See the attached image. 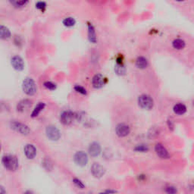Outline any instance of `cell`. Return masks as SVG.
Instances as JSON below:
<instances>
[{
  "label": "cell",
  "instance_id": "1f68e13d",
  "mask_svg": "<svg viewBox=\"0 0 194 194\" xmlns=\"http://www.w3.org/2000/svg\"><path fill=\"white\" fill-rule=\"evenodd\" d=\"M115 193H116L115 190H105L104 192H103V193H100V194H115Z\"/></svg>",
  "mask_w": 194,
  "mask_h": 194
},
{
  "label": "cell",
  "instance_id": "7402d4cb",
  "mask_svg": "<svg viewBox=\"0 0 194 194\" xmlns=\"http://www.w3.org/2000/svg\"><path fill=\"white\" fill-rule=\"evenodd\" d=\"M126 68L125 64L123 63H117L116 65L115 66V72L118 75L123 76L126 74Z\"/></svg>",
  "mask_w": 194,
  "mask_h": 194
},
{
  "label": "cell",
  "instance_id": "3957f363",
  "mask_svg": "<svg viewBox=\"0 0 194 194\" xmlns=\"http://www.w3.org/2000/svg\"><path fill=\"white\" fill-rule=\"evenodd\" d=\"M138 105L143 109L150 110L154 105V101L149 95L142 94L138 97Z\"/></svg>",
  "mask_w": 194,
  "mask_h": 194
},
{
  "label": "cell",
  "instance_id": "9a60e30c",
  "mask_svg": "<svg viewBox=\"0 0 194 194\" xmlns=\"http://www.w3.org/2000/svg\"><path fill=\"white\" fill-rule=\"evenodd\" d=\"M24 154L28 159H34L37 155V149L33 144H27L24 146Z\"/></svg>",
  "mask_w": 194,
  "mask_h": 194
},
{
  "label": "cell",
  "instance_id": "5b68a950",
  "mask_svg": "<svg viewBox=\"0 0 194 194\" xmlns=\"http://www.w3.org/2000/svg\"><path fill=\"white\" fill-rule=\"evenodd\" d=\"M46 134L47 137L52 141L59 140L61 137V133L59 129L52 125H49L46 127Z\"/></svg>",
  "mask_w": 194,
  "mask_h": 194
},
{
  "label": "cell",
  "instance_id": "5bb4252c",
  "mask_svg": "<svg viewBox=\"0 0 194 194\" xmlns=\"http://www.w3.org/2000/svg\"><path fill=\"white\" fill-rule=\"evenodd\" d=\"M87 36L89 41L92 42V43H96L97 42L96 29H95L93 24L90 23V22L87 23Z\"/></svg>",
  "mask_w": 194,
  "mask_h": 194
},
{
  "label": "cell",
  "instance_id": "ac0fdd59",
  "mask_svg": "<svg viewBox=\"0 0 194 194\" xmlns=\"http://www.w3.org/2000/svg\"><path fill=\"white\" fill-rule=\"evenodd\" d=\"M173 111L176 115H182L186 113L187 112V106L183 103H178L174 105Z\"/></svg>",
  "mask_w": 194,
  "mask_h": 194
},
{
  "label": "cell",
  "instance_id": "f1b7e54d",
  "mask_svg": "<svg viewBox=\"0 0 194 194\" xmlns=\"http://www.w3.org/2000/svg\"><path fill=\"white\" fill-rule=\"evenodd\" d=\"M46 6H47L46 2H42V1L41 2H37L36 3V8L41 11H45Z\"/></svg>",
  "mask_w": 194,
  "mask_h": 194
},
{
  "label": "cell",
  "instance_id": "44dd1931",
  "mask_svg": "<svg viewBox=\"0 0 194 194\" xmlns=\"http://www.w3.org/2000/svg\"><path fill=\"white\" fill-rule=\"evenodd\" d=\"M45 107H46V103H39L38 104L36 105L34 109H33V112H32V113H31L32 118H36V117L38 116V115H40V112L44 109Z\"/></svg>",
  "mask_w": 194,
  "mask_h": 194
},
{
  "label": "cell",
  "instance_id": "ffe728a7",
  "mask_svg": "<svg viewBox=\"0 0 194 194\" xmlns=\"http://www.w3.org/2000/svg\"><path fill=\"white\" fill-rule=\"evenodd\" d=\"M11 32H10L9 29L6 27L0 26V39L2 40H7V39L11 37Z\"/></svg>",
  "mask_w": 194,
  "mask_h": 194
},
{
  "label": "cell",
  "instance_id": "6da1fadb",
  "mask_svg": "<svg viewBox=\"0 0 194 194\" xmlns=\"http://www.w3.org/2000/svg\"><path fill=\"white\" fill-rule=\"evenodd\" d=\"M2 165H4L6 169L8 171H16L18 168L19 164H18V160L16 156L12 155H6L2 157Z\"/></svg>",
  "mask_w": 194,
  "mask_h": 194
},
{
  "label": "cell",
  "instance_id": "8992f818",
  "mask_svg": "<svg viewBox=\"0 0 194 194\" xmlns=\"http://www.w3.org/2000/svg\"><path fill=\"white\" fill-rule=\"evenodd\" d=\"M74 162L78 166L83 167L86 165L88 162V156L86 152L83 151H78L75 153L74 157Z\"/></svg>",
  "mask_w": 194,
  "mask_h": 194
},
{
  "label": "cell",
  "instance_id": "e0dca14e",
  "mask_svg": "<svg viewBox=\"0 0 194 194\" xmlns=\"http://www.w3.org/2000/svg\"><path fill=\"white\" fill-rule=\"evenodd\" d=\"M136 67L137 68L139 69H145L148 67V64H149V62H148V60L146 59L143 56H139L137 59H136Z\"/></svg>",
  "mask_w": 194,
  "mask_h": 194
},
{
  "label": "cell",
  "instance_id": "8fae6325",
  "mask_svg": "<svg viewBox=\"0 0 194 194\" xmlns=\"http://www.w3.org/2000/svg\"><path fill=\"white\" fill-rule=\"evenodd\" d=\"M11 64L12 65L13 68L16 71H22L24 68V62L23 59L19 55H15L11 58Z\"/></svg>",
  "mask_w": 194,
  "mask_h": 194
},
{
  "label": "cell",
  "instance_id": "d4e9b609",
  "mask_svg": "<svg viewBox=\"0 0 194 194\" xmlns=\"http://www.w3.org/2000/svg\"><path fill=\"white\" fill-rule=\"evenodd\" d=\"M42 165H43L44 168L47 170V171H51L53 168V164H52V161H51L49 159H45L42 161Z\"/></svg>",
  "mask_w": 194,
  "mask_h": 194
},
{
  "label": "cell",
  "instance_id": "d6a6232c",
  "mask_svg": "<svg viewBox=\"0 0 194 194\" xmlns=\"http://www.w3.org/2000/svg\"><path fill=\"white\" fill-rule=\"evenodd\" d=\"M168 127H169V129H171V130H173L174 129V123H173V121L171 120H168Z\"/></svg>",
  "mask_w": 194,
  "mask_h": 194
},
{
  "label": "cell",
  "instance_id": "836d02e7",
  "mask_svg": "<svg viewBox=\"0 0 194 194\" xmlns=\"http://www.w3.org/2000/svg\"><path fill=\"white\" fill-rule=\"evenodd\" d=\"M0 194H6V189H5L4 187L1 186V185H0Z\"/></svg>",
  "mask_w": 194,
  "mask_h": 194
},
{
  "label": "cell",
  "instance_id": "9c48e42d",
  "mask_svg": "<svg viewBox=\"0 0 194 194\" xmlns=\"http://www.w3.org/2000/svg\"><path fill=\"white\" fill-rule=\"evenodd\" d=\"M106 80L105 77L102 74H96L93 76V80H92V84L93 86L96 89H100L105 86Z\"/></svg>",
  "mask_w": 194,
  "mask_h": 194
},
{
  "label": "cell",
  "instance_id": "7a4b0ae2",
  "mask_svg": "<svg viewBox=\"0 0 194 194\" xmlns=\"http://www.w3.org/2000/svg\"><path fill=\"white\" fill-rule=\"evenodd\" d=\"M22 90L28 96H33L37 93V85L33 78L26 77L22 83Z\"/></svg>",
  "mask_w": 194,
  "mask_h": 194
},
{
  "label": "cell",
  "instance_id": "4316f807",
  "mask_svg": "<svg viewBox=\"0 0 194 194\" xmlns=\"http://www.w3.org/2000/svg\"><path fill=\"white\" fill-rule=\"evenodd\" d=\"M43 86L49 90H55L56 87H57L55 83L52 82V81H46L43 83Z\"/></svg>",
  "mask_w": 194,
  "mask_h": 194
},
{
  "label": "cell",
  "instance_id": "277c9868",
  "mask_svg": "<svg viewBox=\"0 0 194 194\" xmlns=\"http://www.w3.org/2000/svg\"><path fill=\"white\" fill-rule=\"evenodd\" d=\"M11 127L16 132L19 133L22 135H28L30 133V130L28 125L18 121H13L11 123Z\"/></svg>",
  "mask_w": 194,
  "mask_h": 194
},
{
  "label": "cell",
  "instance_id": "f546056e",
  "mask_svg": "<svg viewBox=\"0 0 194 194\" xmlns=\"http://www.w3.org/2000/svg\"><path fill=\"white\" fill-rule=\"evenodd\" d=\"M165 193L167 194H177V193H178V190H177V188L175 187L168 186L166 187Z\"/></svg>",
  "mask_w": 194,
  "mask_h": 194
},
{
  "label": "cell",
  "instance_id": "52a82bcc",
  "mask_svg": "<svg viewBox=\"0 0 194 194\" xmlns=\"http://www.w3.org/2000/svg\"><path fill=\"white\" fill-rule=\"evenodd\" d=\"M75 119V113L71 111L63 112L60 116L61 122L64 125H69Z\"/></svg>",
  "mask_w": 194,
  "mask_h": 194
},
{
  "label": "cell",
  "instance_id": "d590c367",
  "mask_svg": "<svg viewBox=\"0 0 194 194\" xmlns=\"http://www.w3.org/2000/svg\"><path fill=\"white\" fill-rule=\"evenodd\" d=\"M0 151H1V144H0Z\"/></svg>",
  "mask_w": 194,
  "mask_h": 194
},
{
  "label": "cell",
  "instance_id": "cb8c5ba5",
  "mask_svg": "<svg viewBox=\"0 0 194 194\" xmlns=\"http://www.w3.org/2000/svg\"><path fill=\"white\" fill-rule=\"evenodd\" d=\"M134 151L139 152H146L149 151V147L146 144H139L134 148Z\"/></svg>",
  "mask_w": 194,
  "mask_h": 194
},
{
  "label": "cell",
  "instance_id": "d6986e66",
  "mask_svg": "<svg viewBox=\"0 0 194 194\" xmlns=\"http://www.w3.org/2000/svg\"><path fill=\"white\" fill-rule=\"evenodd\" d=\"M172 46L174 49H178V50H181V49H184L186 46V42L182 39H175L172 42Z\"/></svg>",
  "mask_w": 194,
  "mask_h": 194
},
{
  "label": "cell",
  "instance_id": "ba28073f",
  "mask_svg": "<svg viewBox=\"0 0 194 194\" xmlns=\"http://www.w3.org/2000/svg\"><path fill=\"white\" fill-rule=\"evenodd\" d=\"M91 173L96 178H101L105 173V168L99 163H93L91 166Z\"/></svg>",
  "mask_w": 194,
  "mask_h": 194
},
{
  "label": "cell",
  "instance_id": "484cf974",
  "mask_svg": "<svg viewBox=\"0 0 194 194\" xmlns=\"http://www.w3.org/2000/svg\"><path fill=\"white\" fill-rule=\"evenodd\" d=\"M11 5L15 6L16 8H21L24 7V6H26L27 4H28V1H12L10 2Z\"/></svg>",
  "mask_w": 194,
  "mask_h": 194
},
{
  "label": "cell",
  "instance_id": "603a6c76",
  "mask_svg": "<svg viewBox=\"0 0 194 194\" xmlns=\"http://www.w3.org/2000/svg\"><path fill=\"white\" fill-rule=\"evenodd\" d=\"M64 26L67 27V28H71L74 27L76 24V21L73 17H67L64 18L62 21Z\"/></svg>",
  "mask_w": 194,
  "mask_h": 194
},
{
  "label": "cell",
  "instance_id": "30bf717a",
  "mask_svg": "<svg viewBox=\"0 0 194 194\" xmlns=\"http://www.w3.org/2000/svg\"><path fill=\"white\" fill-rule=\"evenodd\" d=\"M115 133L119 137H125L128 136L130 133V128L129 125L126 124H119L115 128Z\"/></svg>",
  "mask_w": 194,
  "mask_h": 194
},
{
  "label": "cell",
  "instance_id": "2e32d148",
  "mask_svg": "<svg viewBox=\"0 0 194 194\" xmlns=\"http://www.w3.org/2000/svg\"><path fill=\"white\" fill-rule=\"evenodd\" d=\"M32 105V102L30 101V100L28 99H23L21 100V101H20L19 103H18V105H17V110H18V112H24L25 110H27L28 108H30V106H31Z\"/></svg>",
  "mask_w": 194,
  "mask_h": 194
},
{
  "label": "cell",
  "instance_id": "4fadbf2b",
  "mask_svg": "<svg viewBox=\"0 0 194 194\" xmlns=\"http://www.w3.org/2000/svg\"><path fill=\"white\" fill-rule=\"evenodd\" d=\"M88 152L90 156L93 157L99 156L101 153V146L99 143L93 142L90 144L89 147H88Z\"/></svg>",
  "mask_w": 194,
  "mask_h": 194
},
{
  "label": "cell",
  "instance_id": "e575fe53",
  "mask_svg": "<svg viewBox=\"0 0 194 194\" xmlns=\"http://www.w3.org/2000/svg\"><path fill=\"white\" fill-rule=\"evenodd\" d=\"M24 194H33V193L32 191H30V190H28V191L25 192Z\"/></svg>",
  "mask_w": 194,
  "mask_h": 194
},
{
  "label": "cell",
  "instance_id": "83f0119b",
  "mask_svg": "<svg viewBox=\"0 0 194 194\" xmlns=\"http://www.w3.org/2000/svg\"><path fill=\"white\" fill-rule=\"evenodd\" d=\"M74 89L77 93H81V94H82V95H86V93H87L86 90L85 89L83 86H81V85H76V86H74Z\"/></svg>",
  "mask_w": 194,
  "mask_h": 194
},
{
  "label": "cell",
  "instance_id": "4dcf8cb0",
  "mask_svg": "<svg viewBox=\"0 0 194 194\" xmlns=\"http://www.w3.org/2000/svg\"><path fill=\"white\" fill-rule=\"evenodd\" d=\"M73 182L75 184L76 187H77L78 188L80 189H84L85 188V185L83 184V183L81 181V180H79L78 178H74L73 179Z\"/></svg>",
  "mask_w": 194,
  "mask_h": 194
},
{
  "label": "cell",
  "instance_id": "7c38bea8",
  "mask_svg": "<svg viewBox=\"0 0 194 194\" xmlns=\"http://www.w3.org/2000/svg\"><path fill=\"white\" fill-rule=\"evenodd\" d=\"M155 151H156V155H157L159 158H161V159H169L170 157L169 153H168L166 148L161 143L156 144V145L155 146Z\"/></svg>",
  "mask_w": 194,
  "mask_h": 194
}]
</instances>
